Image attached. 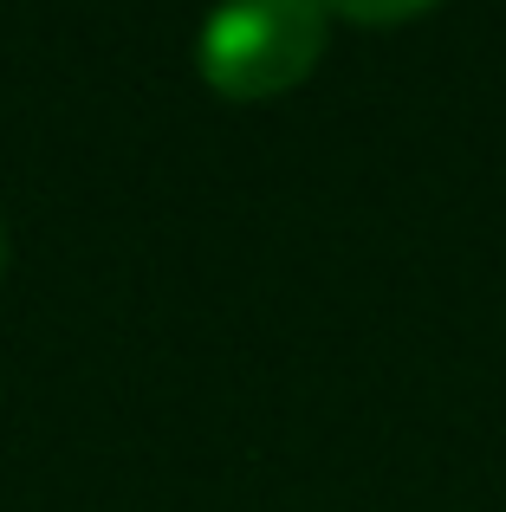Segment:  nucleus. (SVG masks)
<instances>
[{"mask_svg": "<svg viewBox=\"0 0 506 512\" xmlns=\"http://www.w3.org/2000/svg\"><path fill=\"white\" fill-rule=\"evenodd\" d=\"M325 52L318 0H221L195 33V65L221 98H279Z\"/></svg>", "mask_w": 506, "mask_h": 512, "instance_id": "1", "label": "nucleus"}, {"mask_svg": "<svg viewBox=\"0 0 506 512\" xmlns=\"http://www.w3.org/2000/svg\"><path fill=\"white\" fill-rule=\"evenodd\" d=\"M325 13H344V20H364V26H396V20H416L429 13L435 0H318Z\"/></svg>", "mask_w": 506, "mask_h": 512, "instance_id": "2", "label": "nucleus"}, {"mask_svg": "<svg viewBox=\"0 0 506 512\" xmlns=\"http://www.w3.org/2000/svg\"><path fill=\"white\" fill-rule=\"evenodd\" d=\"M0 260H7V227H0Z\"/></svg>", "mask_w": 506, "mask_h": 512, "instance_id": "3", "label": "nucleus"}]
</instances>
